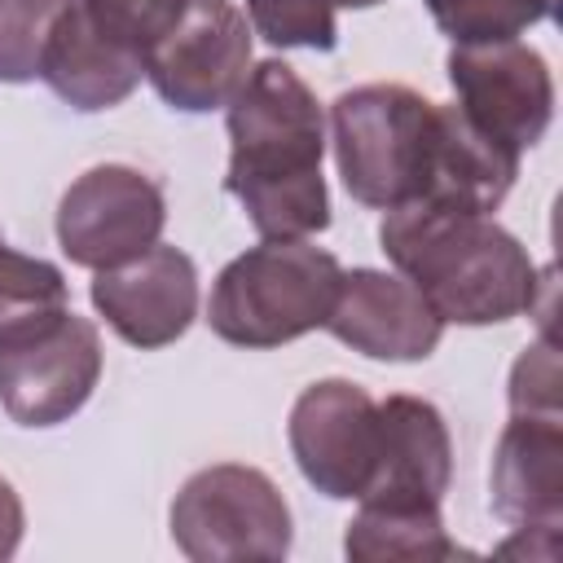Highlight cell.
Returning a JSON list of instances; mask_svg holds the SVG:
<instances>
[{
  "mask_svg": "<svg viewBox=\"0 0 563 563\" xmlns=\"http://www.w3.org/2000/svg\"><path fill=\"white\" fill-rule=\"evenodd\" d=\"M427 9L453 44H488L523 35L550 18L554 0H427Z\"/></svg>",
  "mask_w": 563,
  "mask_h": 563,
  "instance_id": "19",
  "label": "cell"
},
{
  "mask_svg": "<svg viewBox=\"0 0 563 563\" xmlns=\"http://www.w3.org/2000/svg\"><path fill=\"white\" fill-rule=\"evenodd\" d=\"M510 409H532V413H559V356L550 339L528 347L515 361L510 374Z\"/></svg>",
  "mask_w": 563,
  "mask_h": 563,
  "instance_id": "22",
  "label": "cell"
},
{
  "mask_svg": "<svg viewBox=\"0 0 563 563\" xmlns=\"http://www.w3.org/2000/svg\"><path fill=\"white\" fill-rule=\"evenodd\" d=\"M325 330L374 361H427L444 321L413 282L378 268H352L339 282Z\"/></svg>",
  "mask_w": 563,
  "mask_h": 563,
  "instance_id": "12",
  "label": "cell"
},
{
  "mask_svg": "<svg viewBox=\"0 0 563 563\" xmlns=\"http://www.w3.org/2000/svg\"><path fill=\"white\" fill-rule=\"evenodd\" d=\"M145 75L141 57H128L110 40H101L75 0H66L62 18L53 22V35L40 57V79L75 110H110L119 106Z\"/></svg>",
  "mask_w": 563,
  "mask_h": 563,
  "instance_id": "15",
  "label": "cell"
},
{
  "mask_svg": "<svg viewBox=\"0 0 563 563\" xmlns=\"http://www.w3.org/2000/svg\"><path fill=\"white\" fill-rule=\"evenodd\" d=\"M347 559L356 563H391V559H409V563H435V559H462L457 541H449L444 519H440V501H383V497H365L361 510L347 523L343 537Z\"/></svg>",
  "mask_w": 563,
  "mask_h": 563,
  "instance_id": "16",
  "label": "cell"
},
{
  "mask_svg": "<svg viewBox=\"0 0 563 563\" xmlns=\"http://www.w3.org/2000/svg\"><path fill=\"white\" fill-rule=\"evenodd\" d=\"M334 158L347 194L365 207L396 211L422 202L435 185L440 106L405 84H365L330 106Z\"/></svg>",
  "mask_w": 563,
  "mask_h": 563,
  "instance_id": "3",
  "label": "cell"
},
{
  "mask_svg": "<svg viewBox=\"0 0 563 563\" xmlns=\"http://www.w3.org/2000/svg\"><path fill=\"white\" fill-rule=\"evenodd\" d=\"M251 66L246 13L233 0H189L185 18L154 44L145 75L176 110L202 114L229 106Z\"/></svg>",
  "mask_w": 563,
  "mask_h": 563,
  "instance_id": "9",
  "label": "cell"
},
{
  "mask_svg": "<svg viewBox=\"0 0 563 563\" xmlns=\"http://www.w3.org/2000/svg\"><path fill=\"white\" fill-rule=\"evenodd\" d=\"M330 4H347V9H369V4H383V0H330Z\"/></svg>",
  "mask_w": 563,
  "mask_h": 563,
  "instance_id": "24",
  "label": "cell"
},
{
  "mask_svg": "<svg viewBox=\"0 0 563 563\" xmlns=\"http://www.w3.org/2000/svg\"><path fill=\"white\" fill-rule=\"evenodd\" d=\"M57 308H66L62 268L4 246V238H0V339L57 312Z\"/></svg>",
  "mask_w": 563,
  "mask_h": 563,
  "instance_id": "17",
  "label": "cell"
},
{
  "mask_svg": "<svg viewBox=\"0 0 563 563\" xmlns=\"http://www.w3.org/2000/svg\"><path fill=\"white\" fill-rule=\"evenodd\" d=\"M343 268L303 238H264L220 268L207 325L233 347H282L325 325Z\"/></svg>",
  "mask_w": 563,
  "mask_h": 563,
  "instance_id": "4",
  "label": "cell"
},
{
  "mask_svg": "<svg viewBox=\"0 0 563 563\" xmlns=\"http://www.w3.org/2000/svg\"><path fill=\"white\" fill-rule=\"evenodd\" d=\"M101 378V339L88 317L57 308L0 339V405L22 427H57Z\"/></svg>",
  "mask_w": 563,
  "mask_h": 563,
  "instance_id": "6",
  "label": "cell"
},
{
  "mask_svg": "<svg viewBox=\"0 0 563 563\" xmlns=\"http://www.w3.org/2000/svg\"><path fill=\"white\" fill-rule=\"evenodd\" d=\"M185 4L189 0H75L84 22L101 40H110L114 48H123L128 57H141V62L185 18Z\"/></svg>",
  "mask_w": 563,
  "mask_h": 563,
  "instance_id": "18",
  "label": "cell"
},
{
  "mask_svg": "<svg viewBox=\"0 0 563 563\" xmlns=\"http://www.w3.org/2000/svg\"><path fill=\"white\" fill-rule=\"evenodd\" d=\"M449 475L453 444L440 409L418 396H387L378 405V471L356 501H440Z\"/></svg>",
  "mask_w": 563,
  "mask_h": 563,
  "instance_id": "14",
  "label": "cell"
},
{
  "mask_svg": "<svg viewBox=\"0 0 563 563\" xmlns=\"http://www.w3.org/2000/svg\"><path fill=\"white\" fill-rule=\"evenodd\" d=\"M290 453L325 497H361L378 471V405L347 378L312 383L290 409Z\"/></svg>",
  "mask_w": 563,
  "mask_h": 563,
  "instance_id": "10",
  "label": "cell"
},
{
  "mask_svg": "<svg viewBox=\"0 0 563 563\" xmlns=\"http://www.w3.org/2000/svg\"><path fill=\"white\" fill-rule=\"evenodd\" d=\"M449 79L457 92V110L515 154L537 145L554 119L550 66L537 48L519 40L453 44Z\"/></svg>",
  "mask_w": 563,
  "mask_h": 563,
  "instance_id": "7",
  "label": "cell"
},
{
  "mask_svg": "<svg viewBox=\"0 0 563 563\" xmlns=\"http://www.w3.org/2000/svg\"><path fill=\"white\" fill-rule=\"evenodd\" d=\"M172 541L194 563H277L290 550V506L264 471L220 462L176 493Z\"/></svg>",
  "mask_w": 563,
  "mask_h": 563,
  "instance_id": "5",
  "label": "cell"
},
{
  "mask_svg": "<svg viewBox=\"0 0 563 563\" xmlns=\"http://www.w3.org/2000/svg\"><path fill=\"white\" fill-rule=\"evenodd\" d=\"M493 510L519 532H559L563 519V422L510 409L493 453Z\"/></svg>",
  "mask_w": 563,
  "mask_h": 563,
  "instance_id": "13",
  "label": "cell"
},
{
  "mask_svg": "<svg viewBox=\"0 0 563 563\" xmlns=\"http://www.w3.org/2000/svg\"><path fill=\"white\" fill-rule=\"evenodd\" d=\"M255 35L282 48H334V4L330 0H246Z\"/></svg>",
  "mask_w": 563,
  "mask_h": 563,
  "instance_id": "21",
  "label": "cell"
},
{
  "mask_svg": "<svg viewBox=\"0 0 563 563\" xmlns=\"http://www.w3.org/2000/svg\"><path fill=\"white\" fill-rule=\"evenodd\" d=\"M92 308L106 325L132 347L176 343L198 312V273L194 260L176 246L154 242L150 251L101 268L92 277Z\"/></svg>",
  "mask_w": 563,
  "mask_h": 563,
  "instance_id": "11",
  "label": "cell"
},
{
  "mask_svg": "<svg viewBox=\"0 0 563 563\" xmlns=\"http://www.w3.org/2000/svg\"><path fill=\"white\" fill-rule=\"evenodd\" d=\"M229 145L224 189L246 207L260 238H308L330 224L321 106L286 62L268 57L246 70L229 97Z\"/></svg>",
  "mask_w": 563,
  "mask_h": 563,
  "instance_id": "1",
  "label": "cell"
},
{
  "mask_svg": "<svg viewBox=\"0 0 563 563\" xmlns=\"http://www.w3.org/2000/svg\"><path fill=\"white\" fill-rule=\"evenodd\" d=\"M167 224L163 189L123 163L88 167L57 207V242L70 264L114 268L158 242Z\"/></svg>",
  "mask_w": 563,
  "mask_h": 563,
  "instance_id": "8",
  "label": "cell"
},
{
  "mask_svg": "<svg viewBox=\"0 0 563 563\" xmlns=\"http://www.w3.org/2000/svg\"><path fill=\"white\" fill-rule=\"evenodd\" d=\"M22 528H26L22 497H18L13 484L0 475V563L13 559V550H18V541H22Z\"/></svg>",
  "mask_w": 563,
  "mask_h": 563,
  "instance_id": "23",
  "label": "cell"
},
{
  "mask_svg": "<svg viewBox=\"0 0 563 563\" xmlns=\"http://www.w3.org/2000/svg\"><path fill=\"white\" fill-rule=\"evenodd\" d=\"M62 9L66 0H0V84H26L40 75Z\"/></svg>",
  "mask_w": 563,
  "mask_h": 563,
  "instance_id": "20",
  "label": "cell"
},
{
  "mask_svg": "<svg viewBox=\"0 0 563 563\" xmlns=\"http://www.w3.org/2000/svg\"><path fill=\"white\" fill-rule=\"evenodd\" d=\"M378 242L396 273L440 312V321L493 325L537 303L541 273L532 255L484 211L405 202L387 211Z\"/></svg>",
  "mask_w": 563,
  "mask_h": 563,
  "instance_id": "2",
  "label": "cell"
}]
</instances>
